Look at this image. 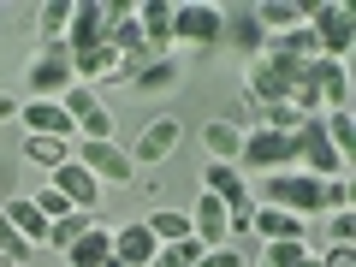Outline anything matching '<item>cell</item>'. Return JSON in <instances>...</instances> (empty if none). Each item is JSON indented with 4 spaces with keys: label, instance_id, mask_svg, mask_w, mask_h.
Listing matches in <instances>:
<instances>
[{
    "label": "cell",
    "instance_id": "cell-1",
    "mask_svg": "<svg viewBox=\"0 0 356 267\" xmlns=\"http://www.w3.org/2000/svg\"><path fill=\"white\" fill-rule=\"evenodd\" d=\"M261 208H285V214L309 220V214H327V178L315 172H261Z\"/></svg>",
    "mask_w": 356,
    "mask_h": 267
},
{
    "label": "cell",
    "instance_id": "cell-2",
    "mask_svg": "<svg viewBox=\"0 0 356 267\" xmlns=\"http://www.w3.org/2000/svg\"><path fill=\"white\" fill-rule=\"evenodd\" d=\"M202 191L214 196L220 208H226V226H232V232H250V220H255V196H250V184H243L238 166H220V161H214V166L202 172Z\"/></svg>",
    "mask_w": 356,
    "mask_h": 267
},
{
    "label": "cell",
    "instance_id": "cell-3",
    "mask_svg": "<svg viewBox=\"0 0 356 267\" xmlns=\"http://www.w3.org/2000/svg\"><path fill=\"white\" fill-rule=\"evenodd\" d=\"M291 166H297V143L285 131H255L238 149V172H291Z\"/></svg>",
    "mask_w": 356,
    "mask_h": 267
},
{
    "label": "cell",
    "instance_id": "cell-4",
    "mask_svg": "<svg viewBox=\"0 0 356 267\" xmlns=\"http://www.w3.org/2000/svg\"><path fill=\"white\" fill-rule=\"evenodd\" d=\"M303 24L315 30V48H321V60H344V54H350L356 24H350V6H344V0H321V6L303 18Z\"/></svg>",
    "mask_w": 356,
    "mask_h": 267
},
{
    "label": "cell",
    "instance_id": "cell-5",
    "mask_svg": "<svg viewBox=\"0 0 356 267\" xmlns=\"http://www.w3.org/2000/svg\"><path fill=\"white\" fill-rule=\"evenodd\" d=\"M60 107L72 113V131H77V143H113V119H107V107L95 102V89L72 83V89L60 95Z\"/></svg>",
    "mask_w": 356,
    "mask_h": 267
},
{
    "label": "cell",
    "instance_id": "cell-6",
    "mask_svg": "<svg viewBox=\"0 0 356 267\" xmlns=\"http://www.w3.org/2000/svg\"><path fill=\"white\" fill-rule=\"evenodd\" d=\"M72 54L60 48V42H48V48L36 54V65H30V102H60L65 89H72Z\"/></svg>",
    "mask_w": 356,
    "mask_h": 267
},
{
    "label": "cell",
    "instance_id": "cell-7",
    "mask_svg": "<svg viewBox=\"0 0 356 267\" xmlns=\"http://www.w3.org/2000/svg\"><path fill=\"white\" fill-rule=\"evenodd\" d=\"M72 161L83 166L95 184H131V172H137L119 143H72Z\"/></svg>",
    "mask_w": 356,
    "mask_h": 267
},
{
    "label": "cell",
    "instance_id": "cell-8",
    "mask_svg": "<svg viewBox=\"0 0 356 267\" xmlns=\"http://www.w3.org/2000/svg\"><path fill=\"white\" fill-rule=\"evenodd\" d=\"M291 143H297V161H303V172H315V178H339V172H344V154L327 143L321 119H303V125L291 131Z\"/></svg>",
    "mask_w": 356,
    "mask_h": 267
},
{
    "label": "cell",
    "instance_id": "cell-9",
    "mask_svg": "<svg viewBox=\"0 0 356 267\" xmlns=\"http://www.w3.org/2000/svg\"><path fill=\"white\" fill-rule=\"evenodd\" d=\"M291 83H297V60H285V54H261V60L250 65V95L255 102H291Z\"/></svg>",
    "mask_w": 356,
    "mask_h": 267
},
{
    "label": "cell",
    "instance_id": "cell-10",
    "mask_svg": "<svg viewBox=\"0 0 356 267\" xmlns=\"http://www.w3.org/2000/svg\"><path fill=\"white\" fill-rule=\"evenodd\" d=\"M178 137H184V125H178L172 113H161V119H149L143 125V137H137V149H131V166H154V161H166V154L178 149Z\"/></svg>",
    "mask_w": 356,
    "mask_h": 267
},
{
    "label": "cell",
    "instance_id": "cell-11",
    "mask_svg": "<svg viewBox=\"0 0 356 267\" xmlns=\"http://www.w3.org/2000/svg\"><path fill=\"white\" fill-rule=\"evenodd\" d=\"M220 24H226V18H220V6H202V0H191V6H172V36L178 42H214L220 36Z\"/></svg>",
    "mask_w": 356,
    "mask_h": 267
},
{
    "label": "cell",
    "instance_id": "cell-12",
    "mask_svg": "<svg viewBox=\"0 0 356 267\" xmlns=\"http://www.w3.org/2000/svg\"><path fill=\"white\" fill-rule=\"evenodd\" d=\"M54 191L65 196V202L77 208V214H95V202H102V184L83 172L77 161H65V166H54Z\"/></svg>",
    "mask_w": 356,
    "mask_h": 267
},
{
    "label": "cell",
    "instance_id": "cell-13",
    "mask_svg": "<svg viewBox=\"0 0 356 267\" xmlns=\"http://www.w3.org/2000/svg\"><path fill=\"white\" fill-rule=\"evenodd\" d=\"M250 232H261V243H303V238H309V220L285 214V208H261V202H255Z\"/></svg>",
    "mask_w": 356,
    "mask_h": 267
},
{
    "label": "cell",
    "instance_id": "cell-14",
    "mask_svg": "<svg viewBox=\"0 0 356 267\" xmlns=\"http://www.w3.org/2000/svg\"><path fill=\"white\" fill-rule=\"evenodd\" d=\"M72 77L77 83H102V77H125V60H119L107 42H95V48H83V54H72Z\"/></svg>",
    "mask_w": 356,
    "mask_h": 267
},
{
    "label": "cell",
    "instance_id": "cell-15",
    "mask_svg": "<svg viewBox=\"0 0 356 267\" xmlns=\"http://www.w3.org/2000/svg\"><path fill=\"white\" fill-rule=\"evenodd\" d=\"M24 131H30V137H60V143L77 137L72 113H65L60 102H24Z\"/></svg>",
    "mask_w": 356,
    "mask_h": 267
},
{
    "label": "cell",
    "instance_id": "cell-16",
    "mask_svg": "<svg viewBox=\"0 0 356 267\" xmlns=\"http://www.w3.org/2000/svg\"><path fill=\"white\" fill-rule=\"evenodd\" d=\"M65 30H72V48H65V54L95 48V42H102V30H107V6H102V0H77V6H72V24H65Z\"/></svg>",
    "mask_w": 356,
    "mask_h": 267
},
{
    "label": "cell",
    "instance_id": "cell-17",
    "mask_svg": "<svg viewBox=\"0 0 356 267\" xmlns=\"http://www.w3.org/2000/svg\"><path fill=\"white\" fill-rule=\"evenodd\" d=\"M321 77V113H350V77H344V60H315Z\"/></svg>",
    "mask_w": 356,
    "mask_h": 267
},
{
    "label": "cell",
    "instance_id": "cell-18",
    "mask_svg": "<svg viewBox=\"0 0 356 267\" xmlns=\"http://www.w3.org/2000/svg\"><path fill=\"white\" fill-rule=\"evenodd\" d=\"M0 220H6V226H13L18 238L30 243V250H42V243H48V220H42V208L30 202V196H18V202H6V208H0Z\"/></svg>",
    "mask_w": 356,
    "mask_h": 267
},
{
    "label": "cell",
    "instance_id": "cell-19",
    "mask_svg": "<svg viewBox=\"0 0 356 267\" xmlns=\"http://www.w3.org/2000/svg\"><path fill=\"white\" fill-rule=\"evenodd\" d=\"M107 255H113V226H102V220H95V226H89L83 238L65 250V267H102Z\"/></svg>",
    "mask_w": 356,
    "mask_h": 267
},
{
    "label": "cell",
    "instance_id": "cell-20",
    "mask_svg": "<svg viewBox=\"0 0 356 267\" xmlns=\"http://www.w3.org/2000/svg\"><path fill=\"white\" fill-rule=\"evenodd\" d=\"M154 250H161V243L149 238V226H143V220H137V226H119V232H113V255H119L125 267H149Z\"/></svg>",
    "mask_w": 356,
    "mask_h": 267
},
{
    "label": "cell",
    "instance_id": "cell-21",
    "mask_svg": "<svg viewBox=\"0 0 356 267\" xmlns=\"http://www.w3.org/2000/svg\"><path fill=\"white\" fill-rule=\"evenodd\" d=\"M137 30H143L149 48H166V42H172V6H166V0H143L137 6Z\"/></svg>",
    "mask_w": 356,
    "mask_h": 267
},
{
    "label": "cell",
    "instance_id": "cell-22",
    "mask_svg": "<svg viewBox=\"0 0 356 267\" xmlns=\"http://www.w3.org/2000/svg\"><path fill=\"white\" fill-rule=\"evenodd\" d=\"M208 154H214L220 166H238V149H243V131L232 125V119H208Z\"/></svg>",
    "mask_w": 356,
    "mask_h": 267
},
{
    "label": "cell",
    "instance_id": "cell-23",
    "mask_svg": "<svg viewBox=\"0 0 356 267\" xmlns=\"http://www.w3.org/2000/svg\"><path fill=\"white\" fill-rule=\"evenodd\" d=\"M303 18H309V6H291V0H261V6H255V24H261V30H273V36L297 30Z\"/></svg>",
    "mask_w": 356,
    "mask_h": 267
},
{
    "label": "cell",
    "instance_id": "cell-24",
    "mask_svg": "<svg viewBox=\"0 0 356 267\" xmlns=\"http://www.w3.org/2000/svg\"><path fill=\"white\" fill-rule=\"evenodd\" d=\"M143 226H149V238H154V243H178V238H191V214H178V208H161V214H149Z\"/></svg>",
    "mask_w": 356,
    "mask_h": 267
},
{
    "label": "cell",
    "instance_id": "cell-25",
    "mask_svg": "<svg viewBox=\"0 0 356 267\" xmlns=\"http://www.w3.org/2000/svg\"><path fill=\"white\" fill-rule=\"evenodd\" d=\"M89 226H95V214H65V220H54V226H48V250H60V255H65Z\"/></svg>",
    "mask_w": 356,
    "mask_h": 267
},
{
    "label": "cell",
    "instance_id": "cell-26",
    "mask_svg": "<svg viewBox=\"0 0 356 267\" xmlns=\"http://www.w3.org/2000/svg\"><path fill=\"white\" fill-rule=\"evenodd\" d=\"M321 131H327V143L344 154V161L356 154V125H350V113H321Z\"/></svg>",
    "mask_w": 356,
    "mask_h": 267
},
{
    "label": "cell",
    "instance_id": "cell-27",
    "mask_svg": "<svg viewBox=\"0 0 356 267\" xmlns=\"http://www.w3.org/2000/svg\"><path fill=\"white\" fill-rule=\"evenodd\" d=\"M196 255H202V243H196V238H178V243H161L149 267H196Z\"/></svg>",
    "mask_w": 356,
    "mask_h": 267
},
{
    "label": "cell",
    "instance_id": "cell-28",
    "mask_svg": "<svg viewBox=\"0 0 356 267\" xmlns=\"http://www.w3.org/2000/svg\"><path fill=\"white\" fill-rule=\"evenodd\" d=\"M24 154H30L36 166H65V161H72V143H60V137H30Z\"/></svg>",
    "mask_w": 356,
    "mask_h": 267
},
{
    "label": "cell",
    "instance_id": "cell-29",
    "mask_svg": "<svg viewBox=\"0 0 356 267\" xmlns=\"http://www.w3.org/2000/svg\"><path fill=\"white\" fill-rule=\"evenodd\" d=\"M172 83H178V65H172V60H154V65H143V77H131V89H143V95L172 89Z\"/></svg>",
    "mask_w": 356,
    "mask_h": 267
},
{
    "label": "cell",
    "instance_id": "cell-30",
    "mask_svg": "<svg viewBox=\"0 0 356 267\" xmlns=\"http://www.w3.org/2000/svg\"><path fill=\"white\" fill-rule=\"evenodd\" d=\"M297 125H303V113H297L291 102H267L261 107V131H285V137H291Z\"/></svg>",
    "mask_w": 356,
    "mask_h": 267
},
{
    "label": "cell",
    "instance_id": "cell-31",
    "mask_svg": "<svg viewBox=\"0 0 356 267\" xmlns=\"http://www.w3.org/2000/svg\"><path fill=\"white\" fill-rule=\"evenodd\" d=\"M65 24H72V0H48V6H42V36L60 42V36H65Z\"/></svg>",
    "mask_w": 356,
    "mask_h": 267
},
{
    "label": "cell",
    "instance_id": "cell-32",
    "mask_svg": "<svg viewBox=\"0 0 356 267\" xmlns=\"http://www.w3.org/2000/svg\"><path fill=\"white\" fill-rule=\"evenodd\" d=\"M30 202H36V208H42V220H48V226H54V220H65V214H77V208H72V202H65V196H60V191H54V184H48V191H36V196H30Z\"/></svg>",
    "mask_w": 356,
    "mask_h": 267
},
{
    "label": "cell",
    "instance_id": "cell-33",
    "mask_svg": "<svg viewBox=\"0 0 356 267\" xmlns=\"http://www.w3.org/2000/svg\"><path fill=\"white\" fill-rule=\"evenodd\" d=\"M0 255H6V261H30V255H36V250H30V243L18 238V232L6 226V220H0Z\"/></svg>",
    "mask_w": 356,
    "mask_h": 267
},
{
    "label": "cell",
    "instance_id": "cell-34",
    "mask_svg": "<svg viewBox=\"0 0 356 267\" xmlns=\"http://www.w3.org/2000/svg\"><path fill=\"white\" fill-rule=\"evenodd\" d=\"M196 267H250V261H243L238 250H226V243H220V250H202V255H196Z\"/></svg>",
    "mask_w": 356,
    "mask_h": 267
},
{
    "label": "cell",
    "instance_id": "cell-35",
    "mask_svg": "<svg viewBox=\"0 0 356 267\" xmlns=\"http://www.w3.org/2000/svg\"><path fill=\"white\" fill-rule=\"evenodd\" d=\"M321 267H356V250H350V243H339L332 255H321Z\"/></svg>",
    "mask_w": 356,
    "mask_h": 267
},
{
    "label": "cell",
    "instance_id": "cell-36",
    "mask_svg": "<svg viewBox=\"0 0 356 267\" xmlns=\"http://www.w3.org/2000/svg\"><path fill=\"white\" fill-rule=\"evenodd\" d=\"M332 238L350 243V238H356V220H350V214H332Z\"/></svg>",
    "mask_w": 356,
    "mask_h": 267
},
{
    "label": "cell",
    "instance_id": "cell-37",
    "mask_svg": "<svg viewBox=\"0 0 356 267\" xmlns=\"http://www.w3.org/2000/svg\"><path fill=\"white\" fill-rule=\"evenodd\" d=\"M13 113H18V95H6V89H0V125H6Z\"/></svg>",
    "mask_w": 356,
    "mask_h": 267
},
{
    "label": "cell",
    "instance_id": "cell-38",
    "mask_svg": "<svg viewBox=\"0 0 356 267\" xmlns=\"http://www.w3.org/2000/svg\"><path fill=\"white\" fill-rule=\"evenodd\" d=\"M102 267H125V261H119V255H107V261H102Z\"/></svg>",
    "mask_w": 356,
    "mask_h": 267
}]
</instances>
